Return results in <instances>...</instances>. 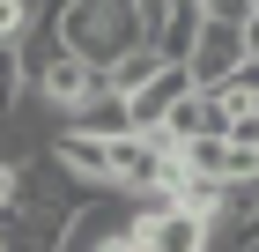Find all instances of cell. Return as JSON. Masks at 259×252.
Wrapping results in <instances>:
<instances>
[{
	"label": "cell",
	"instance_id": "8",
	"mask_svg": "<svg viewBox=\"0 0 259 252\" xmlns=\"http://www.w3.org/2000/svg\"><path fill=\"white\" fill-rule=\"evenodd\" d=\"M67 126H74V134H89V141H119V134H134V126H126V97H111V89H97V97L81 104Z\"/></svg>",
	"mask_w": 259,
	"mask_h": 252
},
{
	"label": "cell",
	"instance_id": "15",
	"mask_svg": "<svg viewBox=\"0 0 259 252\" xmlns=\"http://www.w3.org/2000/svg\"><path fill=\"white\" fill-rule=\"evenodd\" d=\"M244 52L259 59V8H252V22H244Z\"/></svg>",
	"mask_w": 259,
	"mask_h": 252
},
{
	"label": "cell",
	"instance_id": "5",
	"mask_svg": "<svg viewBox=\"0 0 259 252\" xmlns=\"http://www.w3.org/2000/svg\"><path fill=\"white\" fill-rule=\"evenodd\" d=\"M185 89H193V75H185V67H156V82H141L134 97H126V126H134V134H156Z\"/></svg>",
	"mask_w": 259,
	"mask_h": 252
},
{
	"label": "cell",
	"instance_id": "2",
	"mask_svg": "<svg viewBox=\"0 0 259 252\" xmlns=\"http://www.w3.org/2000/svg\"><path fill=\"white\" fill-rule=\"evenodd\" d=\"M170 171H185V149L170 134H119L111 141V193H156V186H170Z\"/></svg>",
	"mask_w": 259,
	"mask_h": 252
},
{
	"label": "cell",
	"instance_id": "7",
	"mask_svg": "<svg viewBox=\"0 0 259 252\" xmlns=\"http://www.w3.org/2000/svg\"><path fill=\"white\" fill-rule=\"evenodd\" d=\"M52 163H60L74 186H111V141H89V134H74V126L52 141Z\"/></svg>",
	"mask_w": 259,
	"mask_h": 252
},
{
	"label": "cell",
	"instance_id": "4",
	"mask_svg": "<svg viewBox=\"0 0 259 252\" xmlns=\"http://www.w3.org/2000/svg\"><path fill=\"white\" fill-rule=\"evenodd\" d=\"M244 30H230V22H200V38H193V52H185V75H193V89H230L237 82V67H244Z\"/></svg>",
	"mask_w": 259,
	"mask_h": 252
},
{
	"label": "cell",
	"instance_id": "3",
	"mask_svg": "<svg viewBox=\"0 0 259 252\" xmlns=\"http://www.w3.org/2000/svg\"><path fill=\"white\" fill-rule=\"evenodd\" d=\"M22 82H30V97H37L45 112H60V119H74L81 104H89V97L104 89V75H97V67H81V59H67V52L37 59V67H30Z\"/></svg>",
	"mask_w": 259,
	"mask_h": 252
},
{
	"label": "cell",
	"instance_id": "13",
	"mask_svg": "<svg viewBox=\"0 0 259 252\" xmlns=\"http://www.w3.org/2000/svg\"><path fill=\"white\" fill-rule=\"evenodd\" d=\"M15 178H22V163H15V156H0V215L15 208Z\"/></svg>",
	"mask_w": 259,
	"mask_h": 252
},
{
	"label": "cell",
	"instance_id": "9",
	"mask_svg": "<svg viewBox=\"0 0 259 252\" xmlns=\"http://www.w3.org/2000/svg\"><path fill=\"white\" fill-rule=\"evenodd\" d=\"M156 67H170V59H163L156 45H134L119 67H104V89H111V97H134L141 82H156Z\"/></svg>",
	"mask_w": 259,
	"mask_h": 252
},
{
	"label": "cell",
	"instance_id": "6",
	"mask_svg": "<svg viewBox=\"0 0 259 252\" xmlns=\"http://www.w3.org/2000/svg\"><path fill=\"white\" fill-rule=\"evenodd\" d=\"M222 119H230V104H222V97H207V89H185V97L170 104V119H163V134L178 141V149H193V141L222 134Z\"/></svg>",
	"mask_w": 259,
	"mask_h": 252
},
{
	"label": "cell",
	"instance_id": "17",
	"mask_svg": "<svg viewBox=\"0 0 259 252\" xmlns=\"http://www.w3.org/2000/svg\"><path fill=\"white\" fill-rule=\"evenodd\" d=\"M252 8H259V0H252Z\"/></svg>",
	"mask_w": 259,
	"mask_h": 252
},
{
	"label": "cell",
	"instance_id": "14",
	"mask_svg": "<svg viewBox=\"0 0 259 252\" xmlns=\"http://www.w3.org/2000/svg\"><path fill=\"white\" fill-rule=\"evenodd\" d=\"M89 252H141V245H134V237H126V230H104V237H97V245H89Z\"/></svg>",
	"mask_w": 259,
	"mask_h": 252
},
{
	"label": "cell",
	"instance_id": "11",
	"mask_svg": "<svg viewBox=\"0 0 259 252\" xmlns=\"http://www.w3.org/2000/svg\"><path fill=\"white\" fill-rule=\"evenodd\" d=\"M193 8H200V22H230V30L252 22V0H193Z\"/></svg>",
	"mask_w": 259,
	"mask_h": 252
},
{
	"label": "cell",
	"instance_id": "10",
	"mask_svg": "<svg viewBox=\"0 0 259 252\" xmlns=\"http://www.w3.org/2000/svg\"><path fill=\"white\" fill-rule=\"evenodd\" d=\"M222 141H230V149H244V156H259V112H252V104H230Z\"/></svg>",
	"mask_w": 259,
	"mask_h": 252
},
{
	"label": "cell",
	"instance_id": "16",
	"mask_svg": "<svg viewBox=\"0 0 259 252\" xmlns=\"http://www.w3.org/2000/svg\"><path fill=\"white\" fill-rule=\"evenodd\" d=\"M0 252H8V237H0Z\"/></svg>",
	"mask_w": 259,
	"mask_h": 252
},
{
	"label": "cell",
	"instance_id": "1",
	"mask_svg": "<svg viewBox=\"0 0 259 252\" xmlns=\"http://www.w3.org/2000/svg\"><path fill=\"white\" fill-rule=\"evenodd\" d=\"M52 38H60L67 59H81V67H119L141 38V8L134 0H60V22H52Z\"/></svg>",
	"mask_w": 259,
	"mask_h": 252
},
{
	"label": "cell",
	"instance_id": "12",
	"mask_svg": "<svg viewBox=\"0 0 259 252\" xmlns=\"http://www.w3.org/2000/svg\"><path fill=\"white\" fill-rule=\"evenodd\" d=\"M30 38V0H0V45H22Z\"/></svg>",
	"mask_w": 259,
	"mask_h": 252
}]
</instances>
